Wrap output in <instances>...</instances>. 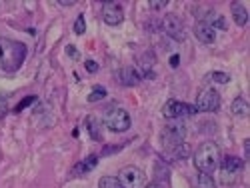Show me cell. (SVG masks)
I'll list each match as a JSON object with an SVG mask.
<instances>
[{
  "label": "cell",
  "instance_id": "1",
  "mask_svg": "<svg viewBox=\"0 0 250 188\" xmlns=\"http://www.w3.org/2000/svg\"><path fill=\"white\" fill-rule=\"evenodd\" d=\"M26 58V46L0 36V66L6 72H14L20 68V64Z\"/></svg>",
  "mask_w": 250,
  "mask_h": 188
},
{
  "label": "cell",
  "instance_id": "2",
  "mask_svg": "<svg viewBox=\"0 0 250 188\" xmlns=\"http://www.w3.org/2000/svg\"><path fill=\"white\" fill-rule=\"evenodd\" d=\"M220 148L214 142H202L194 152V166L202 174H212L220 164Z\"/></svg>",
  "mask_w": 250,
  "mask_h": 188
},
{
  "label": "cell",
  "instance_id": "3",
  "mask_svg": "<svg viewBox=\"0 0 250 188\" xmlns=\"http://www.w3.org/2000/svg\"><path fill=\"white\" fill-rule=\"evenodd\" d=\"M186 134H188V128L184 122H170L160 134L162 146L166 150H178L186 140Z\"/></svg>",
  "mask_w": 250,
  "mask_h": 188
},
{
  "label": "cell",
  "instance_id": "4",
  "mask_svg": "<svg viewBox=\"0 0 250 188\" xmlns=\"http://www.w3.org/2000/svg\"><path fill=\"white\" fill-rule=\"evenodd\" d=\"M130 116L128 112L120 106H110L104 112V126L112 132H126L130 128Z\"/></svg>",
  "mask_w": 250,
  "mask_h": 188
},
{
  "label": "cell",
  "instance_id": "5",
  "mask_svg": "<svg viewBox=\"0 0 250 188\" xmlns=\"http://www.w3.org/2000/svg\"><path fill=\"white\" fill-rule=\"evenodd\" d=\"M244 162L238 156H224L220 158V180L224 184H232L238 176V172L242 170Z\"/></svg>",
  "mask_w": 250,
  "mask_h": 188
},
{
  "label": "cell",
  "instance_id": "6",
  "mask_svg": "<svg viewBox=\"0 0 250 188\" xmlns=\"http://www.w3.org/2000/svg\"><path fill=\"white\" fill-rule=\"evenodd\" d=\"M118 180L124 188H144L146 186V176L136 166H124L118 172Z\"/></svg>",
  "mask_w": 250,
  "mask_h": 188
},
{
  "label": "cell",
  "instance_id": "7",
  "mask_svg": "<svg viewBox=\"0 0 250 188\" xmlns=\"http://www.w3.org/2000/svg\"><path fill=\"white\" fill-rule=\"evenodd\" d=\"M194 108L200 110V112H216L220 108V94L214 88H204L198 94V100H196Z\"/></svg>",
  "mask_w": 250,
  "mask_h": 188
},
{
  "label": "cell",
  "instance_id": "8",
  "mask_svg": "<svg viewBox=\"0 0 250 188\" xmlns=\"http://www.w3.org/2000/svg\"><path fill=\"white\" fill-rule=\"evenodd\" d=\"M194 112H198L194 106H190V104H186V102H180V100H168L164 104V108H162V114L166 118H184V116H192Z\"/></svg>",
  "mask_w": 250,
  "mask_h": 188
},
{
  "label": "cell",
  "instance_id": "9",
  "mask_svg": "<svg viewBox=\"0 0 250 188\" xmlns=\"http://www.w3.org/2000/svg\"><path fill=\"white\" fill-rule=\"evenodd\" d=\"M102 20L108 26H118L124 20V10L118 2H104L102 6Z\"/></svg>",
  "mask_w": 250,
  "mask_h": 188
},
{
  "label": "cell",
  "instance_id": "10",
  "mask_svg": "<svg viewBox=\"0 0 250 188\" xmlns=\"http://www.w3.org/2000/svg\"><path fill=\"white\" fill-rule=\"evenodd\" d=\"M162 26H164V32L168 36H172L174 40H184V26L176 16H166Z\"/></svg>",
  "mask_w": 250,
  "mask_h": 188
},
{
  "label": "cell",
  "instance_id": "11",
  "mask_svg": "<svg viewBox=\"0 0 250 188\" xmlns=\"http://www.w3.org/2000/svg\"><path fill=\"white\" fill-rule=\"evenodd\" d=\"M194 36L200 40L202 44L210 46V44H214V40H216V30H212L210 26L204 24V22H196L194 24Z\"/></svg>",
  "mask_w": 250,
  "mask_h": 188
},
{
  "label": "cell",
  "instance_id": "12",
  "mask_svg": "<svg viewBox=\"0 0 250 188\" xmlns=\"http://www.w3.org/2000/svg\"><path fill=\"white\" fill-rule=\"evenodd\" d=\"M116 80L120 82L122 86H136L140 82V72L136 68L126 66V68H122V70L116 72Z\"/></svg>",
  "mask_w": 250,
  "mask_h": 188
},
{
  "label": "cell",
  "instance_id": "13",
  "mask_svg": "<svg viewBox=\"0 0 250 188\" xmlns=\"http://www.w3.org/2000/svg\"><path fill=\"white\" fill-rule=\"evenodd\" d=\"M200 18L202 20H198V22H204V24H208L212 30L214 28H220V30H226V20L218 14V12H214V10H204V14H200Z\"/></svg>",
  "mask_w": 250,
  "mask_h": 188
},
{
  "label": "cell",
  "instance_id": "14",
  "mask_svg": "<svg viewBox=\"0 0 250 188\" xmlns=\"http://www.w3.org/2000/svg\"><path fill=\"white\" fill-rule=\"evenodd\" d=\"M98 164V156H88V158H84L82 162H78V164H74V168H72V172L76 174V176H82V174H86V172H90L94 166Z\"/></svg>",
  "mask_w": 250,
  "mask_h": 188
},
{
  "label": "cell",
  "instance_id": "15",
  "mask_svg": "<svg viewBox=\"0 0 250 188\" xmlns=\"http://www.w3.org/2000/svg\"><path fill=\"white\" fill-rule=\"evenodd\" d=\"M84 124H86V130L92 140H102V124L96 116H86Z\"/></svg>",
  "mask_w": 250,
  "mask_h": 188
},
{
  "label": "cell",
  "instance_id": "16",
  "mask_svg": "<svg viewBox=\"0 0 250 188\" xmlns=\"http://www.w3.org/2000/svg\"><path fill=\"white\" fill-rule=\"evenodd\" d=\"M230 110H232V114H234V116H240V118H246V116L250 114V106H248V102H246L244 98H240V96L232 100Z\"/></svg>",
  "mask_w": 250,
  "mask_h": 188
},
{
  "label": "cell",
  "instance_id": "17",
  "mask_svg": "<svg viewBox=\"0 0 250 188\" xmlns=\"http://www.w3.org/2000/svg\"><path fill=\"white\" fill-rule=\"evenodd\" d=\"M232 18H234V22L238 24V26H246V22H248V12H246V8L242 6V4H238V2H232Z\"/></svg>",
  "mask_w": 250,
  "mask_h": 188
},
{
  "label": "cell",
  "instance_id": "18",
  "mask_svg": "<svg viewBox=\"0 0 250 188\" xmlns=\"http://www.w3.org/2000/svg\"><path fill=\"white\" fill-rule=\"evenodd\" d=\"M98 188H124L116 176H102L98 180Z\"/></svg>",
  "mask_w": 250,
  "mask_h": 188
},
{
  "label": "cell",
  "instance_id": "19",
  "mask_svg": "<svg viewBox=\"0 0 250 188\" xmlns=\"http://www.w3.org/2000/svg\"><path fill=\"white\" fill-rule=\"evenodd\" d=\"M102 98H106V88L104 86H94L92 92L88 94V102H98Z\"/></svg>",
  "mask_w": 250,
  "mask_h": 188
},
{
  "label": "cell",
  "instance_id": "20",
  "mask_svg": "<svg viewBox=\"0 0 250 188\" xmlns=\"http://www.w3.org/2000/svg\"><path fill=\"white\" fill-rule=\"evenodd\" d=\"M198 188H216V184H214V180L210 178V174H198Z\"/></svg>",
  "mask_w": 250,
  "mask_h": 188
},
{
  "label": "cell",
  "instance_id": "21",
  "mask_svg": "<svg viewBox=\"0 0 250 188\" xmlns=\"http://www.w3.org/2000/svg\"><path fill=\"white\" fill-rule=\"evenodd\" d=\"M210 80L218 82V84H228V82H230V76L226 72H210Z\"/></svg>",
  "mask_w": 250,
  "mask_h": 188
},
{
  "label": "cell",
  "instance_id": "22",
  "mask_svg": "<svg viewBox=\"0 0 250 188\" xmlns=\"http://www.w3.org/2000/svg\"><path fill=\"white\" fill-rule=\"evenodd\" d=\"M84 30H86V22H84V16H78L76 18V22H74V32L76 34H84Z\"/></svg>",
  "mask_w": 250,
  "mask_h": 188
},
{
  "label": "cell",
  "instance_id": "23",
  "mask_svg": "<svg viewBox=\"0 0 250 188\" xmlns=\"http://www.w3.org/2000/svg\"><path fill=\"white\" fill-rule=\"evenodd\" d=\"M152 10H162V8H166L168 6V2H166V0H152V2L148 4Z\"/></svg>",
  "mask_w": 250,
  "mask_h": 188
},
{
  "label": "cell",
  "instance_id": "24",
  "mask_svg": "<svg viewBox=\"0 0 250 188\" xmlns=\"http://www.w3.org/2000/svg\"><path fill=\"white\" fill-rule=\"evenodd\" d=\"M34 100H36L34 96H28V98H24V100H22V102H20V104H18V106L14 108V110H16V112H20V110H24V108L28 106V104H30V102H34Z\"/></svg>",
  "mask_w": 250,
  "mask_h": 188
},
{
  "label": "cell",
  "instance_id": "25",
  "mask_svg": "<svg viewBox=\"0 0 250 188\" xmlns=\"http://www.w3.org/2000/svg\"><path fill=\"white\" fill-rule=\"evenodd\" d=\"M84 66H86L88 72H96V70H98V64H96L94 60H86V62H84Z\"/></svg>",
  "mask_w": 250,
  "mask_h": 188
},
{
  "label": "cell",
  "instance_id": "26",
  "mask_svg": "<svg viewBox=\"0 0 250 188\" xmlns=\"http://www.w3.org/2000/svg\"><path fill=\"white\" fill-rule=\"evenodd\" d=\"M66 54L72 56V58H80V54H78V50L74 46H66Z\"/></svg>",
  "mask_w": 250,
  "mask_h": 188
},
{
  "label": "cell",
  "instance_id": "27",
  "mask_svg": "<svg viewBox=\"0 0 250 188\" xmlns=\"http://www.w3.org/2000/svg\"><path fill=\"white\" fill-rule=\"evenodd\" d=\"M4 114H6V102H4V98H0V118Z\"/></svg>",
  "mask_w": 250,
  "mask_h": 188
},
{
  "label": "cell",
  "instance_id": "28",
  "mask_svg": "<svg viewBox=\"0 0 250 188\" xmlns=\"http://www.w3.org/2000/svg\"><path fill=\"white\" fill-rule=\"evenodd\" d=\"M178 60H180V56H178V54H174V56L170 58V66H174V68H176V66H178Z\"/></svg>",
  "mask_w": 250,
  "mask_h": 188
},
{
  "label": "cell",
  "instance_id": "29",
  "mask_svg": "<svg viewBox=\"0 0 250 188\" xmlns=\"http://www.w3.org/2000/svg\"><path fill=\"white\" fill-rule=\"evenodd\" d=\"M144 188H164V184H160V182H152L150 186H144Z\"/></svg>",
  "mask_w": 250,
  "mask_h": 188
}]
</instances>
